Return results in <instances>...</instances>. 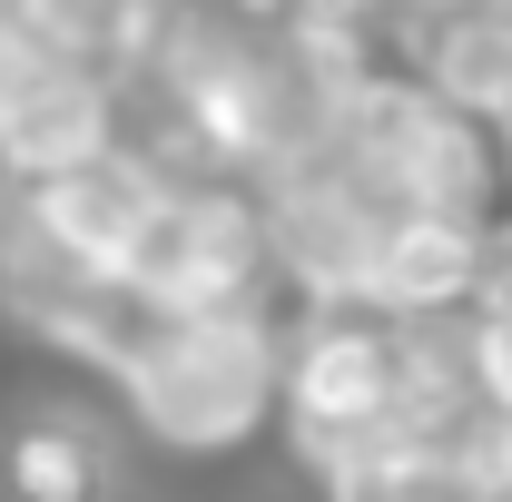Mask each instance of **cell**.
Segmentation results:
<instances>
[{
	"label": "cell",
	"instance_id": "cell-1",
	"mask_svg": "<svg viewBox=\"0 0 512 502\" xmlns=\"http://www.w3.org/2000/svg\"><path fill=\"white\" fill-rule=\"evenodd\" d=\"M109 394L138 424V443L178 463H227L276 424L286 394V315L276 306H188V315H138V335L109 365Z\"/></svg>",
	"mask_w": 512,
	"mask_h": 502
},
{
	"label": "cell",
	"instance_id": "cell-2",
	"mask_svg": "<svg viewBox=\"0 0 512 502\" xmlns=\"http://www.w3.org/2000/svg\"><path fill=\"white\" fill-rule=\"evenodd\" d=\"M128 296L158 315L188 306H276V256H266V188L247 178H207V168H168V197L138 237Z\"/></svg>",
	"mask_w": 512,
	"mask_h": 502
},
{
	"label": "cell",
	"instance_id": "cell-3",
	"mask_svg": "<svg viewBox=\"0 0 512 502\" xmlns=\"http://www.w3.org/2000/svg\"><path fill=\"white\" fill-rule=\"evenodd\" d=\"M128 138V79L69 50H30L0 79V188H40L79 158H109Z\"/></svg>",
	"mask_w": 512,
	"mask_h": 502
},
{
	"label": "cell",
	"instance_id": "cell-4",
	"mask_svg": "<svg viewBox=\"0 0 512 502\" xmlns=\"http://www.w3.org/2000/svg\"><path fill=\"white\" fill-rule=\"evenodd\" d=\"M50 247L79 266V276H99V286H128V266H138V237H148V217H158V197H168V158L158 148H138L119 138L109 158H79L60 178H40V188H0Z\"/></svg>",
	"mask_w": 512,
	"mask_h": 502
},
{
	"label": "cell",
	"instance_id": "cell-5",
	"mask_svg": "<svg viewBox=\"0 0 512 502\" xmlns=\"http://www.w3.org/2000/svg\"><path fill=\"white\" fill-rule=\"evenodd\" d=\"M483 266H493V217L483 207H384L365 306L404 315V325H453V315L483 306Z\"/></svg>",
	"mask_w": 512,
	"mask_h": 502
},
{
	"label": "cell",
	"instance_id": "cell-6",
	"mask_svg": "<svg viewBox=\"0 0 512 502\" xmlns=\"http://www.w3.org/2000/svg\"><path fill=\"white\" fill-rule=\"evenodd\" d=\"M394 69L453 119L512 128V0H394Z\"/></svg>",
	"mask_w": 512,
	"mask_h": 502
},
{
	"label": "cell",
	"instance_id": "cell-7",
	"mask_svg": "<svg viewBox=\"0 0 512 502\" xmlns=\"http://www.w3.org/2000/svg\"><path fill=\"white\" fill-rule=\"evenodd\" d=\"M0 493L10 502H109L119 493V453L79 404H30L0 434Z\"/></svg>",
	"mask_w": 512,
	"mask_h": 502
},
{
	"label": "cell",
	"instance_id": "cell-8",
	"mask_svg": "<svg viewBox=\"0 0 512 502\" xmlns=\"http://www.w3.org/2000/svg\"><path fill=\"white\" fill-rule=\"evenodd\" d=\"M453 384H463V404L512 414V315H493V306L453 315Z\"/></svg>",
	"mask_w": 512,
	"mask_h": 502
}]
</instances>
